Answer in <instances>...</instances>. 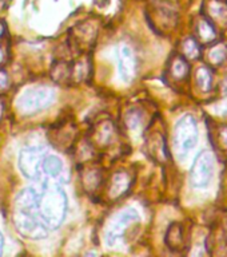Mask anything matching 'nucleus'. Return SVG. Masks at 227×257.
Returning a JSON list of instances; mask_svg holds the SVG:
<instances>
[{
  "mask_svg": "<svg viewBox=\"0 0 227 257\" xmlns=\"http://www.w3.org/2000/svg\"><path fill=\"white\" fill-rule=\"evenodd\" d=\"M38 212L46 228H58L67 213V197L59 185L47 184L38 194Z\"/></svg>",
  "mask_w": 227,
  "mask_h": 257,
  "instance_id": "f257e3e1",
  "label": "nucleus"
},
{
  "mask_svg": "<svg viewBox=\"0 0 227 257\" xmlns=\"http://www.w3.org/2000/svg\"><path fill=\"white\" fill-rule=\"evenodd\" d=\"M15 222L20 232L30 237H40V230H46L38 212V194L35 192L24 190L18 196Z\"/></svg>",
  "mask_w": 227,
  "mask_h": 257,
  "instance_id": "f03ea898",
  "label": "nucleus"
},
{
  "mask_svg": "<svg viewBox=\"0 0 227 257\" xmlns=\"http://www.w3.org/2000/svg\"><path fill=\"white\" fill-rule=\"evenodd\" d=\"M198 142V124L192 115L182 116L174 128V148L178 156L184 157Z\"/></svg>",
  "mask_w": 227,
  "mask_h": 257,
  "instance_id": "7ed1b4c3",
  "label": "nucleus"
},
{
  "mask_svg": "<svg viewBox=\"0 0 227 257\" xmlns=\"http://www.w3.org/2000/svg\"><path fill=\"white\" fill-rule=\"evenodd\" d=\"M54 100H55V92L51 88H32L23 92L18 99V108L23 114H35L54 103Z\"/></svg>",
  "mask_w": 227,
  "mask_h": 257,
  "instance_id": "20e7f679",
  "label": "nucleus"
},
{
  "mask_svg": "<svg viewBox=\"0 0 227 257\" xmlns=\"http://www.w3.org/2000/svg\"><path fill=\"white\" fill-rule=\"evenodd\" d=\"M204 248L211 256L227 253V213L218 216L211 222L208 234L204 240Z\"/></svg>",
  "mask_w": 227,
  "mask_h": 257,
  "instance_id": "39448f33",
  "label": "nucleus"
},
{
  "mask_svg": "<svg viewBox=\"0 0 227 257\" xmlns=\"http://www.w3.org/2000/svg\"><path fill=\"white\" fill-rule=\"evenodd\" d=\"M214 174V158L208 150H202L190 170V182L194 188H206Z\"/></svg>",
  "mask_w": 227,
  "mask_h": 257,
  "instance_id": "423d86ee",
  "label": "nucleus"
},
{
  "mask_svg": "<svg viewBox=\"0 0 227 257\" xmlns=\"http://www.w3.org/2000/svg\"><path fill=\"white\" fill-rule=\"evenodd\" d=\"M207 124L208 141L215 153L216 158L226 164L227 162V122L215 120L208 116L206 120Z\"/></svg>",
  "mask_w": 227,
  "mask_h": 257,
  "instance_id": "0eeeda50",
  "label": "nucleus"
},
{
  "mask_svg": "<svg viewBox=\"0 0 227 257\" xmlns=\"http://www.w3.org/2000/svg\"><path fill=\"white\" fill-rule=\"evenodd\" d=\"M139 221V216L134 209H126L123 212L118 213L111 222L108 224L107 230H106V240L110 244H115L116 241L120 240L124 236V233L127 232L128 228L134 222Z\"/></svg>",
  "mask_w": 227,
  "mask_h": 257,
  "instance_id": "6e6552de",
  "label": "nucleus"
},
{
  "mask_svg": "<svg viewBox=\"0 0 227 257\" xmlns=\"http://www.w3.org/2000/svg\"><path fill=\"white\" fill-rule=\"evenodd\" d=\"M190 74H191L190 62L180 55L179 52H174L167 60V66H166V76L168 83L174 86H182L187 83Z\"/></svg>",
  "mask_w": 227,
  "mask_h": 257,
  "instance_id": "1a4fd4ad",
  "label": "nucleus"
},
{
  "mask_svg": "<svg viewBox=\"0 0 227 257\" xmlns=\"http://www.w3.org/2000/svg\"><path fill=\"white\" fill-rule=\"evenodd\" d=\"M200 60L212 70H219L227 64V42L223 39L215 40L214 43L202 47Z\"/></svg>",
  "mask_w": 227,
  "mask_h": 257,
  "instance_id": "9d476101",
  "label": "nucleus"
},
{
  "mask_svg": "<svg viewBox=\"0 0 227 257\" xmlns=\"http://www.w3.org/2000/svg\"><path fill=\"white\" fill-rule=\"evenodd\" d=\"M202 15L219 31L227 30V0H204Z\"/></svg>",
  "mask_w": 227,
  "mask_h": 257,
  "instance_id": "9b49d317",
  "label": "nucleus"
},
{
  "mask_svg": "<svg viewBox=\"0 0 227 257\" xmlns=\"http://www.w3.org/2000/svg\"><path fill=\"white\" fill-rule=\"evenodd\" d=\"M44 154L39 148H26L22 150L19 157V164L24 176L35 178L42 170Z\"/></svg>",
  "mask_w": 227,
  "mask_h": 257,
  "instance_id": "f8f14e48",
  "label": "nucleus"
},
{
  "mask_svg": "<svg viewBox=\"0 0 227 257\" xmlns=\"http://www.w3.org/2000/svg\"><path fill=\"white\" fill-rule=\"evenodd\" d=\"M146 150H147L150 158H152L158 164H166L170 158L167 142H166L163 133L159 130L150 132L146 138Z\"/></svg>",
  "mask_w": 227,
  "mask_h": 257,
  "instance_id": "ddd939ff",
  "label": "nucleus"
},
{
  "mask_svg": "<svg viewBox=\"0 0 227 257\" xmlns=\"http://www.w3.org/2000/svg\"><path fill=\"white\" fill-rule=\"evenodd\" d=\"M132 181H134V178H132L131 173H128V170H116L108 181V198L115 201L126 196L128 190L131 189Z\"/></svg>",
  "mask_w": 227,
  "mask_h": 257,
  "instance_id": "4468645a",
  "label": "nucleus"
},
{
  "mask_svg": "<svg viewBox=\"0 0 227 257\" xmlns=\"http://www.w3.org/2000/svg\"><path fill=\"white\" fill-rule=\"evenodd\" d=\"M192 31H194L192 32V36L195 38L196 42L202 47H206L208 44L214 43L215 40L219 39V31L202 14L194 20V28H192Z\"/></svg>",
  "mask_w": 227,
  "mask_h": 257,
  "instance_id": "2eb2a0df",
  "label": "nucleus"
},
{
  "mask_svg": "<svg viewBox=\"0 0 227 257\" xmlns=\"http://www.w3.org/2000/svg\"><path fill=\"white\" fill-rule=\"evenodd\" d=\"M164 242L172 252H183L187 248V236H186L184 225L182 222H172L166 232Z\"/></svg>",
  "mask_w": 227,
  "mask_h": 257,
  "instance_id": "dca6fc26",
  "label": "nucleus"
},
{
  "mask_svg": "<svg viewBox=\"0 0 227 257\" xmlns=\"http://www.w3.org/2000/svg\"><path fill=\"white\" fill-rule=\"evenodd\" d=\"M194 82L198 88V91L207 95L210 92H214L215 88V70H212L206 64L198 66L194 72Z\"/></svg>",
  "mask_w": 227,
  "mask_h": 257,
  "instance_id": "f3484780",
  "label": "nucleus"
},
{
  "mask_svg": "<svg viewBox=\"0 0 227 257\" xmlns=\"http://www.w3.org/2000/svg\"><path fill=\"white\" fill-rule=\"evenodd\" d=\"M119 74L124 82L134 79L136 74V60L130 48L123 47L119 54Z\"/></svg>",
  "mask_w": 227,
  "mask_h": 257,
  "instance_id": "a211bd4d",
  "label": "nucleus"
},
{
  "mask_svg": "<svg viewBox=\"0 0 227 257\" xmlns=\"http://www.w3.org/2000/svg\"><path fill=\"white\" fill-rule=\"evenodd\" d=\"M91 74V59L87 54L80 55L78 59L71 64V78L72 82H84Z\"/></svg>",
  "mask_w": 227,
  "mask_h": 257,
  "instance_id": "6ab92c4d",
  "label": "nucleus"
},
{
  "mask_svg": "<svg viewBox=\"0 0 227 257\" xmlns=\"http://www.w3.org/2000/svg\"><path fill=\"white\" fill-rule=\"evenodd\" d=\"M178 52H179L183 58H186L188 62H192V60L200 59V55H202V46L196 42L194 36H187V38H184V39L180 42L179 51Z\"/></svg>",
  "mask_w": 227,
  "mask_h": 257,
  "instance_id": "aec40b11",
  "label": "nucleus"
},
{
  "mask_svg": "<svg viewBox=\"0 0 227 257\" xmlns=\"http://www.w3.org/2000/svg\"><path fill=\"white\" fill-rule=\"evenodd\" d=\"M52 80L58 84L72 83L71 78V64L67 62H56L51 68Z\"/></svg>",
  "mask_w": 227,
  "mask_h": 257,
  "instance_id": "412c9836",
  "label": "nucleus"
},
{
  "mask_svg": "<svg viewBox=\"0 0 227 257\" xmlns=\"http://www.w3.org/2000/svg\"><path fill=\"white\" fill-rule=\"evenodd\" d=\"M82 182H83L84 189L87 192H95L96 189L99 188L100 182H102V173L95 168L87 169L82 174Z\"/></svg>",
  "mask_w": 227,
  "mask_h": 257,
  "instance_id": "4be33fe9",
  "label": "nucleus"
},
{
  "mask_svg": "<svg viewBox=\"0 0 227 257\" xmlns=\"http://www.w3.org/2000/svg\"><path fill=\"white\" fill-rule=\"evenodd\" d=\"M114 136V126L110 120H104L96 127L95 138L99 145H110Z\"/></svg>",
  "mask_w": 227,
  "mask_h": 257,
  "instance_id": "5701e85b",
  "label": "nucleus"
},
{
  "mask_svg": "<svg viewBox=\"0 0 227 257\" xmlns=\"http://www.w3.org/2000/svg\"><path fill=\"white\" fill-rule=\"evenodd\" d=\"M63 165L60 160L55 156H47L43 158V164H42V170H43L47 176L55 177L62 172Z\"/></svg>",
  "mask_w": 227,
  "mask_h": 257,
  "instance_id": "b1692460",
  "label": "nucleus"
},
{
  "mask_svg": "<svg viewBox=\"0 0 227 257\" xmlns=\"http://www.w3.org/2000/svg\"><path fill=\"white\" fill-rule=\"evenodd\" d=\"M214 92L218 98H226L227 96V70L222 75V78L218 80V83H215Z\"/></svg>",
  "mask_w": 227,
  "mask_h": 257,
  "instance_id": "393cba45",
  "label": "nucleus"
},
{
  "mask_svg": "<svg viewBox=\"0 0 227 257\" xmlns=\"http://www.w3.org/2000/svg\"><path fill=\"white\" fill-rule=\"evenodd\" d=\"M126 123H127L128 128L135 130L140 123H142V115L139 111H131L128 112L127 118H126Z\"/></svg>",
  "mask_w": 227,
  "mask_h": 257,
  "instance_id": "a878e982",
  "label": "nucleus"
},
{
  "mask_svg": "<svg viewBox=\"0 0 227 257\" xmlns=\"http://www.w3.org/2000/svg\"><path fill=\"white\" fill-rule=\"evenodd\" d=\"M7 84H8L7 74H6V71H3V70H0V90L7 87Z\"/></svg>",
  "mask_w": 227,
  "mask_h": 257,
  "instance_id": "bb28decb",
  "label": "nucleus"
},
{
  "mask_svg": "<svg viewBox=\"0 0 227 257\" xmlns=\"http://www.w3.org/2000/svg\"><path fill=\"white\" fill-rule=\"evenodd\" d=\"M4 112H6V102H4L3 98L0 96V122L3 119Z\"/></svg>",
  "mask_w": 227,
  "mask_h": 257,
  "instance_id": "cd10ccee",
  "label": "nucleus"
},
{
  "mask_svg": "<svg viewBox=\"0 0 227 257\" xmlns=\"http://www.w3.org/2000/svg\"><path fill=\"white\" fill-rule=\"evenodd\" d=\"M3 246H4V238H3V234L0 232V256L3 254Z\"/></svg>",
  "mask_w": 227,
  "mask_h": 257,
  "instance_id": "c85d7f7f",
  "label": "nucleus"
},
{
  "mask_svg": "<svg viewBox=\"0 0 227 257\" xmlns=\"http://www.w3.org/2000/svg\"><path fill=\"white\" fill-rule=\"evenodd\" d=\"M3 59H4V51H3V48L0 47V64H2Z\"/></svg>",
  "mask_w": 227,
  "mask_h": 257,
  "instance_id": "c756f323",
  "label": "nucleus"
},
{
  "mask_svg": "<svg viewBox=\"0 0 227 257\" xmlns=\"http://www.w3.org/2000/svg\"><path fill=\"white\" fill-rule=\"evenodd\" d=\"M3 34H4V24L0 22V38L3 36Z\"/></svg>",
  "mask_w": 227,
  "mask_h": 257,
  "instance_id": "7c9ffc66",
  "label": "nucleus"
}]
</instances>
